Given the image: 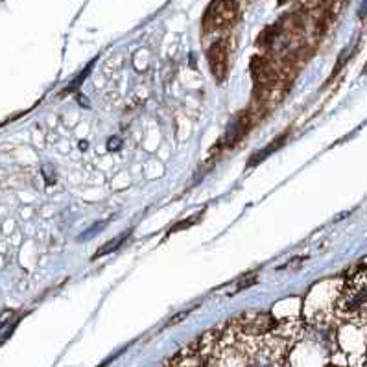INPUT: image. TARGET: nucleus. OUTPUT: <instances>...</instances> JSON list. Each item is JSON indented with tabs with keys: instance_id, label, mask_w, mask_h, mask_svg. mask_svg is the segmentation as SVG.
<instances>
[{
	"instance_id": "7ed1b4c3",
	"label": "nucleus",
	"mask_w": 367,
	"mask_h": 367,
	"mask_svg": "<svg viewBox=\"0 0 367 367\" xmlns=\"http://www.w3.org/2000/svg\"><path fill=\"white\" fill-rule=\"evenodd\" d=\"M126 236H128V235L120 236V238H118V240H115V242H111V244H109V245H106V247H102V250H100V251H98V253H96V257L106 255V253H109V251H113V250H115V247H118V245L122 244L124 238H126Z\"/></svg>"
},
{
	"instance_id": "f257e3e1",
	"label": "nucleus",
	"mask_w": 367,
	"mask_h": 367,
	"mask_svg": "<svg viewBox=\"0 0 367 367\" xmlns=\"http://www.w3.org/2000/svg\"><path fill=\"white\" fill-rule=\"evenodd\" d=\"M336 312L343 317L367 314V270H357L340 292Z\"/></svg>"
},
{
	"instance_id": "20e7f679",
	"label": "nucleus",
	"mask_w": 367,
	"mask_h": 367,
	"mask_svg": "<svg viewBox=\"0 0 367 367\" xmlns=\"http://www.w3.org/2000/svg\"><path fill=\"white\" fill-rule=\"evenodd\" d=\"M120 146H122V141H120V138H117V137H113L111 141H109V144H108L109 152H117V150L120 148Z\"/></svg>"
},
{
	"instance_id": "f03ea898",
	"label": "nucleus",
	"mask_w": 367,
	"mask_h": 367,
	"mask_svg": "<svg viewBox=\"0 0 367 367\" xmlns=\"http://www.w3.org/2000/svg\"><path fill=\"white\" fill-rule=\"evenodd\" d=\"M227 62H229V56H227V48H225L224 43H215V45L210 46V71L215 72V76L218 78V80H224L225 72H227Z\"/></svg>"
},
{
	"instance_id": "423d86ee",
	"label": "nucleus",
	"mask_w": 367,
	"mask_h": 367,
	"mask_svg": "<svg viewBox=\"0 0 367 367\" xmlns=\"http://www.w3.org/2000/svg\"><path fill=\"white\" fill-rule=\"evenodd\" d=\"M329 367H334V366H329Z\"/></svg>"
},
{
	"instance_id": "39448f33",
	"label": "nucleus",
	"mask_w": 367,
	"mask_h": 367,
	"mask_svg": "<svg viewBox=\"0 0 367 367\" xmlns=\"http://www.w3.org/2000/svg\"><path fill=\"white\" fill-rule=\"evenodd\" d=\"M251 367H270V364H268V362H262V360H259V362L251 364Z\"/></svg>"
}]
</instances>
